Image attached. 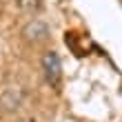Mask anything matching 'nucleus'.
Returning a JSON list of instances; mask_svg holds the SVG:
<instances>
[{"instance_id": "nucleus-1", "label": "nucleus", "mask_w": 122, "mask_h": 122, "mask_svg": "<svg viewBox=\"0 0 122 122\" xmlns=\"http://www.w3.org/2000/svg\"><path fill=\"white\" fill-rule=\"evenodd\" d=\"M42 73H45L47 82L51 84V87H58L60 84V78H62V64H60V56L56 51H45L42 56Z\"/></svg>"}, {"instance_id": "nucleus-2", "label": "nucleus", "mask_w": 122, "mask_h": 122, "mask_svg": "<svg viewBox=\"0 0 122 122\" xmlns=\"http://www.w3.org/2000/svg\"><path fill=\"white\" fill-rule=\"evenodd\" d=\"M22 36H25V40H27V42H33V45H38V42H45V40L49 38V27L42 22V20L33 18V20H29V22L25 25Z\"/></svg>"}, {"instance_id": "nucleus-3", "label": "nucleus", "mask_w": 122, "mask_h": 122, "mask_svg": "<svg viewBox=\"0 0 122 122\" xmlns=\"http://www.w3.org/2000/svg\"><path fill=\"white\" fill-rule=\"evenodd\" d=\"M20 100H22V93L16 91V89H7V91L2 93V104H5V109H7V111L18 109Z\"/></svg>"}, {"instance_id": "nucleus-4", "label": "nucleus", "mask_w": 122, "mask_h": 122, "mask_svg": "<svg viewBox=\"0 0 122 122\" xmlns=\"http://www.w3.org/2000/svg\"><path fill=\"white\" fill-rule=\"evenodd\" d=\"M18 7L25 13H36L40 9V0H18Z\"/></svg>"}]
</instances>
